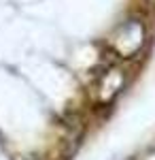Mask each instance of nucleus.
<instances>
[{"instance_id":"nucleus-1","label":"nucleus","mask_w":155,"mask_h":160,"mask_svg":"<svg viewBox=\"0 0 155 160\" xmlns=\"http://www.w3.org/2000/svg\"><path fill=\"white\" fill-rule=\"evenodd\" d=\"M144 43V26L138 19H130L117 28V32L110 38L113 49L117 51L119 58H132L143 49Z\"/></svg>"},{"instance_id":"nucleus-2","label":"nucleus","mask_w":155,"mask_h":160,"mask_svg":"<svg viewBox=\"0 0 155 160\" xmlns=\"http://www.w3.org/2000/svg\"><path fill=\"white\" fill-rule=\"evenodd\" d=\"M123 90V75L115 66H106L104 73L98 75L96 79V94L100 102H110Z\"/></svg>"},{"instance_id":"nucleus-3","label":"nucleus","mask_w":155,"mask_h":160,"mask_svg":"<svg viewBox=\"0 0 155 160\" xmlns=\"http://www.w3.org/2000/svg\"><path fill=\"white\" fill-rule=\"evenodd\" d=\"M147 2H151V4H155V0H147Z\"/></svg>"}]
</instances>
